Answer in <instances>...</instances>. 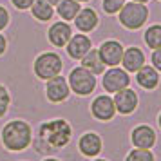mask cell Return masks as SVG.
<instances>
[{
	"label": "cell",
	"instance_id": "cell-22",
	"mask_svg": "<svg viewBox=\"0 0 161 161\" xmlns=\"http://www.w3.org/2000/svg\"><path fill=\"white\" fill-rule=\"evenodd\" d=\"M125 161H154V154L148 148H134Z\"/></svg>",
	"mask_w": 161,
	"mask_h": 161
},
{
	"label": "cell",
	"instance_id": "cell-27",
	"mask_svg": "<svg viewBox=\"0 0 161 161\" xmlns=\"http://www.w3.org/2000/svg\"><path fill=\"white\" fill-rule=\"evenodd\" d=\"M11 2H13V6L16 9H29L35 0H11Z\"/></svg>",
	"mask_w": 161,
	"mask_h": 161
},
{
	"label": "cell",
	"instance_id": "cell-15",
	"mask_svg": "<svg viewBox=\"0 0 161 161\" xmlns=\"http://www.w3.org/2000/svg\"><path fill=\"white\" fill-rule=\"evenodd\" d=\"M91 47H92V45H91V40H89L85 35L71 36V40L67 42V53H69V56L74 58V60H80Z\"/></svg>",
	"mask_w": 161,
	"mask_h": 161
},
{
	"label": "cell",
	"instance_id": "cell-20",
	"mask_svg": "<svg viewBox=\"0 0 161 161\" xmlns=\"http://www.w3.org/2000/svg\"><path fill=\"white\" fill-rule=\"evenodd\" d=\"M78 11H80V4L76 0H60L58 2V15L64 20H74Z\"/></svg>",
	"mask_w": 161,
	"mask_h": 161
},
{
	"label": "cell",
	"instance_id": "cell-6",
	"mask_svg": "<svg viewBox=\"0 0 161 161\" xmlns=\"http://www.w3.org/2000/svg\"><path fill=\"white\" fill-rule=\"evenodd\" d=\"M129 83H130V78H129V74L127 71L123 69H118L116 65L109 69L105 76H103V89L107 91V92H118L119 89H125L129 87Z\"/></svg>",
	"mask_w": 161,
	"mask_h": 161
},
{
	"label": "cell",
	"instance_id": "cell-34",
	"mask_svg": "<svg viewBox=\"0 0 161 161\" xmlns=\"http://www.w3.org/2000/svg\"><path fill=\"white\" fill-rule=\"evenodd\" d=\"M96 161H107V159H96Z\"/></svg>",
	"mask_w": 161,
	"mask_h": 161
},
{
	"label": "cell",
	"instance_id": "cell-18",
	"mask_svg": "<svg viewBox=\"0 0 161 161\" xmlns=\"http://www.w3.org/2000/svg\"><path fill=\"white\" fill-rule=\"evenodd\" d=\"M81 67H85L87 71H91L92 74H102L105 69V64L100 58V53L98 49H89L83 56H81Z\"/></svg>",
	"mask_w": 161,
	"mask_h": 161
},
{
	"label": "cell",
	"instance_id": "cell-2",
	"mask_svg": "<svg viewBox=\"0 0 161 161\" xmlns=\"http://www.w3.org/2000/svg\"><path fill=\"white\" fill-rule=\"evenodd\" d=\"M33 141V129L27 121L24 119H13L2 129V143L6 148L13 152H20L27 148Z\"/></svg>",
	"mask_w": 161,
	"mask_h": 161
},
{
	"label": "cell",
	"instance_id": "cell-21",
	"mask_svg": "<svg viewBox=\"0 0 161 161\" xmlns=\"http://www.w3.org/2000/svg\"><path fill=\"white\" fill-rule=\"evenodd\" d=\"M145 42L148 47L152 49H158L161 47V25H150L148 29L145 31Z\"/></svg>",
	"mask_w": 161,
	"mask_h": 161
},
{
	"label": "cell",
	"instance_id": "cell-7",
	"mask_svg": "<svg viewBox=\"0 0 161 161\" xmlns=\"http://www.w3.org/2000/svg\"><path fill=\"white\" fill-rule=\"evenodd\" d=\"M47 81V85H45V94H47V98H49V102L53 103H60L64 102V100H67V96H69V83H67V80L64 78V76H53V78H49Z\"/></svg>",
	"mask_w": 161,
	"mask_h": 161
},
{
	"label": "cell",
	"instance_id": "cell-1",
	"mask_svg": "<svg viewBox=\"0 0 161 161\" xmlns=\"http://www.w3.org/2000/svg\"><path fill=\"white\" fill-rule=\"evenodd\" d=\"M71 125L65 119H53L40 127L36 145L38 150H60L71 141Z\"/></svg>",
	"mask_w": 161,
	"mask_h": 161
},
{
	"label": "cell",
	"instance_id": "cell-11",
	"mask_svg": "<svg viewBox=\"0 0 161 161\" xmlns=\"http://www.w3.org/2000/svg\"><path fill=\"white\" fill-rule=\"evenodd\" d=\"M78 148L83 156H89V158H94L102 152V138L96 134V132H87L80 138V143H78Z\"/></svg>",
	"mask_w": 161,
	"mask_h": 161
},
{
	"label": "cell",
	"instance_id": "cell-13",
	"mask_svg": "<svg viewBox=\"0 0 161 161\" xmlns=\"http://www.w3.org/2000/svg\"><path fill=\"white\" fill-rule=\"evenodd\" d=\"M132 143L138 148H150L156 143V132L148 125H139L132 130Z\"/></svg>",
	"mask_w": 161,
	"mask_h": 161
},
{
	"label": "cell",
	"instance_id": "cell-32",
	"mask_svg": "<svg viewBox=\"0 0 161 161\" xmlns=\"http://www.w3.org/2000/svg\"><path fill=\"white\" fill-rule=\"evenodd\" d=\"M158 123H159V127H161V114H159V118H158Z\"/></svg>",
	"mask_w": 161,
	"mask_h": 161
},
{
	"label": "cell",
	"instance_id": "cell-24",
	"mask_svg": "<svg viewBox=\"0 0 161 161\" xmlns=\"http://www.w3.org/2000/svg\"><path fill=\"white\" fill-rule=\"evenodd\" d=\"M9 102H11V98H9V92L8 89L4 87V85H0V118L4 116L9 109Z\"/></svg>",
	"mask_w": 161,
	"mask_h": 161
},
{
	"label": "cell",
	"instance_id": "cell-23",
	"mask_svg": "<svg viewBox=\"0 0 161 161\" xmlns=\"http://www.w3.org/2000/svg\"><path fill=\"white\" fill-rule=\"evenodd\" d=\"M125 0H103V11L105 13H109V15H114V13H118L119 9L123 8Z\"/></svg>",
	"mask_w": 161,
	"mask_h": 161
},
{
	"label": "cell",
	"instance_id": "cell-17",
	"mask_svg": "<svg viewBox=\"0 0 161 161\" xmlns=\"http://www.w3.org/2000/svg\"><path fill=\"white\" fill-rule=\"evenodd\" d=\"M74 22H76V27L83 33H87V31H92L98 25V15H96L94 9H80L76 16H74Z\"/></svg>",
	"mask_w": 161,
	"mask_h": 161
},
{
	"label": "cell",
	"instance_id": "cell-9",
	"mask_svg": "<svg viewBox=\"0 0 161 161\" xmlns=\"http://www.w3.org/2000/svg\"><path fill=\"white\" fill-rule=\"evenodd\" d=\"M112 102H114L116 110H119L121 114H130L138 107V96H136L134 91L125 87V89H119L118 92H114V100Z\"/></svg>",
	"mask_w": 161,
	"mask_h": 161
},
{
	"label": "cell",
	"instance_id": "cell-3",
	"mask_svg": "<svg viewBox=\"0 0 161 161\" xmlns=\"http://www.w3.org/2000/svg\"><path fill=\"white\" fill-rule=\"evenodd\" d=\"M148 18V8L141 2H125L119 9V22L127 29H139Z\"/></svg>",
	"mask_w": 161,
	"mask_h": 161
},
{
	"label": "cell",
	"instance_id": "cell-8",
	"mask_svg": "<svg viewBox=\"0 0 161 161\" xmlns=\"http://www.w3.org/2000/svg\"><path fill=\"white\" fill-rule=\"evenodd\" d=\"M98 53H100V58H102V62L105 65L114 67L121 62L123 45L119 44V42H116V40H107V42H103V44L100 45Z\"/></svg>",
	"mask_w": 161,
	"mask_h": 161
},
{
	"label": "cell",
	"instance_id": "cell-30",
	"mask_svg": "<svg viewBox=\"0 0 161 161\" xmlns=\"http://www.w3.org/2000/svg\"><path fill=\"white\" fill-rule=\"evenodd\" d=\"M134 2H141V4H145V2H148V0H134Z\"/></svg>",
	"mask_w": 161,
	"mask_h": 161
},
{
	"label": "cell",
	"instance_id": "cell-25",
	"mask_svg": "<svg viewBox=\"0 0 161 161\" xmlns=\"http://www.w3.org/2000/svg\"><path fill=\"white\" fill-rule=\"evenodd\" d=\"M152 65H154V69L161 71V47L154 49V54H152Z\"/></svg>",
	"mask_w": 161,
	"mask_h": 161
},
{
	"label": "cell",
	"instance_id": "cell-26",
	"mask_svg": "<svg viewBox=\"0 0 161 161\" xmlns=\"http://www.w3.org/2000/svg\"><path fill=\"white\" fill-rule=\"evenodd\" d=\"M8 24H9V13H8V9L0 6V31L4 29Z\"/></svg>",
	"mask_w": 161,
	"mask_h": 161
},
{
	"label": "cell",
	"instance_id": "cell-14",
	"mask_svg": "<svg viewBox=\"0 0 161 161\" xmlns=\"http://www.w3.org/2000/svg\"><path fill=\"white\" fill-rule=\"evenodd\" d=\"M121 64H123L125 71L136 73L138 69H141V67L145 65V54H143V51L138 49V47H129L127 51H123Z\"/></svg>",
	"mask_w": 161,
	"mask_h": 161
},
{
	"label": "cell",
	"instance_id": "cell-12",
	"mask_svg": "<svg viewBox=\"0 0 161 161\" xmlns=\"http://www.w3.org/2000/svg\"><path fill=\"white\" fill-rule=\"evenodd\" d=\"M73 36V31H71V25L65 22H56L51 25L49 29V40H51L53 45L56 47H65L67 42Z\"/></svg>",
	"mask_w": 161,
	"mask_h": 161
},
{
	"label": "cell",
	"instance_id": "cell-5",
	"mask_svg": "<svg viewBox=\"0 0 161 161\" xmlns=\"http://www.w3.org/2000/svg\"><path fill=\"white\" fill-rule=\"evenodd\" d=\"M62 69L64 64L56 53H44L35 60V74L40 80H49L53 76H58Z\"/></svg>",
	"mask_w": 161,
	"mask_h": 161
},
{
	"label": "cell",
	"instance_id": "cell-31",
	"mask_svg": "<svg viewBox=\"0 0 161 161\" xmlns=\"http://www.w3.org/2000/svg\"><path fill=\"white\" fill-rule=\"evenodd\" d=\"M44 161H58V159H53V158H47V159H44Z\"/></svg>",
	"mask_w": 161,
	"mask_h": 161
},
{
	"label": "cell",
	"instance_id": "cell-33",
	"mask_svg": "<svg viewBox=\"0 0 161 161\" xmlns=\"http://www.w3.org/2000/svg\"><path fill=\"white\" fill-rule=\"evenodd\" d=\"M76 2H87V0H76Z\"/></svg>",
	"mask_w": 161,
	"mask_h": 161
},
{
	"label": "cell",
	"instance_id": "cell-16",
	"mask_svg": "<svg viewBox=\"0 0 161 161\" xmlns=\"http://www.w3.org/2000/svg\"><path fill=\"white\" fill-rule=\"evenodd\" d=\"M136 73H138L136 74V80H138V83L143 89L152 91V89L158 87V83H159V74H158V71H156L154 67L143 65L141 69H138Z\"/></svg>",
	"mask_w": 161,
	"mask_h": 161
},
{
	"label": "cell",
	"instance_id": "cell-29",
	"mask_svg": "<svg viewBox=\"0 0 161 161\" xmlns=\"http://www.w3.org/2000/svg\"><path fill=\"white\" fill-rule=\"evenodd\" d=\"M47 2H49V4H51V6H53V4H58L60 0H47Z\"/></svg>",
	"mask_w": 161,
	"mask_h": 161
},
{
	"label": "cell",
	"instance_id": "cell-10",
	"mask_svg": "<svg viewBox=\"0 0 161 161\" xmlns=\"http://www.w3.org/2000/svg\"><path fill=\"white\" fill-rule=\"evenodd\" d=\"M91 110H92V116H94L96 119H100V121H109V119H112V116H114L116 107H114L112 98L103 94V96H98L94 102H92Z\"/></svg>",
	"mask_w": 161,
	"mask_h": 161
},
{
	"label": "cell",
	"instance_id": "cell-28",
	"mask_svg": "<svg viewBox=\"0 0 161 161\" xmlns=\"http://www.w3.org/2000/svg\"><path fill=\"white\" fill-rule=\"evenodd\" d=\"M6 45H8V42H6V38H4L2 35H0V54H2V53L6 51Z\"/></svg>",
	"mask_w": 161,
	"mask_h": 161
},
{
	"label": "cell",
	"instance_id": "cell-19",
	"mask_svg": "<svg viewBox=\"0 0 161 161\" xmlns=\"http://www.w3.org/2000/svg\"><path fill=\"white\" fill-rule=\"evenodd\" d=\"M33 15H35V18L36 20H40V22H47V20H51L53 16V6L47 2V0H35L33 2Z\"/></svg>",
	"mask_w": 161,
	"mask_h": 161
},
{
	"label": "cell",
	"instance_id": "cell-4",
	"mask_svg": "<svg viewBox=\"0 0 161 161\" xmlns=\"http://www.w3.org/2000/svg\"><path fill=\"white\" fill-rule=\"evenodd\" d=\"M67 83H69V89L73 92H76L78 96H87L94 91L96 78H94V74L91 71H87L85 67H76V69L71 71Z\"/></svg>",
	"mask_w": 161,
	"mask_h": 161
}]
</instances>
